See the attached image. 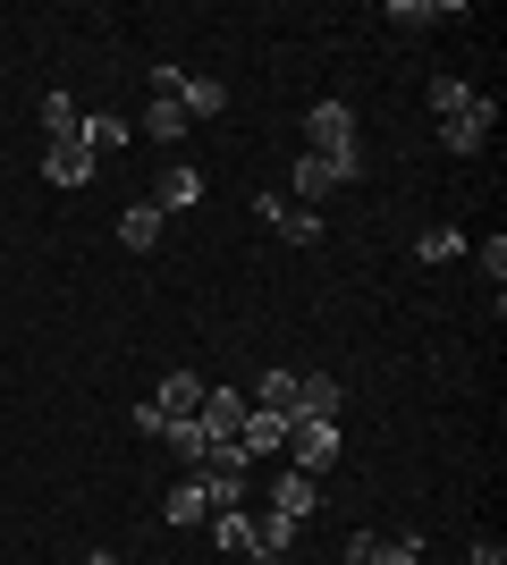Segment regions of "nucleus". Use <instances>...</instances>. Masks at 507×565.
Instances as JSON below:
<instances>
[{"instance_id": "f257e3e1", "label": "nucleus", "mask_w": 507, "mask_h": 565, "mask_svg": "<svg viewBox=\"0 0 507 565\" xmlns=\"http://www.w3.org/2000/svg\"><path fill=\"white\" fill-rule=\"evenodd\" d=\"M363 178V161L347 152V161H321V152H305V161H288V186H296V212H314L321 194H338V186H356Z\"/></svg>"}, {"instance_id": "f03ea898", "label": "nucleus", "mask_w": 507, "mask_h": 565, "mask_svg": "<svg viewBox=\"0 0 507 565\" xmlns=\"http://www.w3.org/2000/svg\"><path fill=\"white\" fill-rule=\"evenodd\" d=\"M194 481H203V498H212V507H237V498H245V481H254V456H245L237 439H220V448L203 456V465H194Z\"/></svg>"}, {"instance_id": "7ed1b4c3", "label": "nucleus", "mask_w": 507, "mask_h": 565, "mask_svg": "<svg viewBox=\"0 0 507 565\" xmlns=\"http://www.w3.org/2000/svg\"><path fill=\"white\" fill-rule=\"evenodd\" d=\"M305 152L347 161V152H356V110H347V102H314V110H305Z\"/></svg>"}, {"instance_id": "20e7f679", "label": "nucleus", "mask_w": 507, "mask_h": 565, "mask_svg": "<svg viewBox=\"0 0 507 565\" xmlns=\"http://www.w3.org/2000/svg\"><path fill=\"white\" fill-rule=\"evenodd\" d=\"M245 414H254V397H245V388H229V380H220V388H203V405H194V423H203V439H237L245 430Z\"/></svg>"}, {"instance_id": "39448f33", "label": "nucleus", "mask_w": 507, "mask_h": 565, "mask_svg": "<svg viewBox=\"0 0 507 565\" xmlns=\"http://www.w3.org/2000/svg\"><path fill=\"white\" fill-rule=\"evenodd\" d=\"M279 456H288L296 472H314V481H321V472L338 465V423H288V448H279Z\"/></svg>"}, {"instance_id": "423d86ee", "label": "nucleus", "mask_w": 507, "mask_h": 565, "mask_svg": "<svg viewBox=\"0 0 507 565\" xmlns=\"http://www.w3.org/2000/svg\"><path fill=\"white\" fill-rule=\"evenodd\" d=\"M490 127H499V102H490V94H474V110L440 127V143H448L457 161H474V152H483V143H490Z\"/></svg>"}, {"instance_id": "0eeeda50", "label": "nucleus", "mask_w": 507, "mask_h": 565, "mask_svg": "<svg viewBox=\"0 0 507 565\" xmlns=\"http://www.w3.org/2000/svg\"><path fill=\"white\" fill-rule=\"evenodd\" d=\"M203 388H212V380L203 372H161V388H152V414H161V423H194V405H203Z\"/></svg>"}, {"instance_id": "6e6552de", "label": "nucleus", "mask_w": 507, "mask_h": 565, "mask_svg": "<svg viewBox=\"0 0 507 565\" xmlns=\"http://www.w3.org/2000/svg\"><path fill=\"white\" fill-rule=\"evenodd\" d=\"M94 169H102V161H94L76 136H51V143H43V178H51V186H85Z\"/></svg>"}, {"instance_id": "1a4fd4ad", "label": "nucleus", "mask_w": 507, "mask_h": 565, "mask_svg": "<svg viewBox=\"0 0 507 565\" xmlns=\"http://www.w3.org/2000/svg\"><path fill=\"white\" fill-rule=\"evenodd\" d=\"M203 515H212V498H203V481L194 472H178L161 498V523H178V532H203Z\"/></svg>"}, {"instance_id": "9d476101", "label": "nucleus", "mask_w": 507, "mask_h": 565, "mask_svg": "<svg viewBox=\"0 0 507 565\" xmlns=\"http://www.w3.org/2000/svg\"><path fill=\"white\" fill-rule=\"evenodd\" d=\"M288 423H338V380L330 372H296V414Z\"/></svg>"}, {"instance_id": "9b49d317", "label": "nucleus", "mask_w": 507, "mask_h": 565, "mask_svg": "<svg viewBox=\"0 0 507 565\" xmlns=\"http://www.w3.org/2000/svg\"><path fill=\"white\" fill-rule=\"evenodd\" d=\"M314 507H321V481H314V472H279V490H271V515H288V523H305V515H314Z\"/></svg>"}, {"instance_id": "f8f14e48", "label": "nucleus", "mask_w": 507, "mask_h": 565, "mask_svg": "<svg viewBox=\"0 0 507 565\" xmlns=\"http://www.w3.org/2000/svg\"><path fill=\"white\" fill-rule=\"evenodd\" d=\"M245 397H254V414H279V423H288V414H296V372H288V363H271Z\"/></svg>"}, {"instance_id": "ddd939ff", "label": "nucleus", "mask_w": 507, "mask_h": 565, "mask_svg": "<svg viewBox=\"0 0 507 565\" xmlns=\"http://www.w3.org/2000/svg\"><path fill=\"white\" fill-rule=\"evenodd\" d=\"M203 532H212L229 557H254V515H245V507H212V515H203Z\"/></svg>"}, {"instance_id": "4468645a", "label": "nucleus", "mask_w": 507, "mask_h": 565, "mask_svg": "<svg viewBox=\"0 0 507 565\" xmlns=\"http://www.w3.org/2000/svg\"><path fill=\"white\" fill-rule=\"evenodd\" d=\"M161 228H169L161 203H127V212H119V245H127V254H152V245H161Z\"/></svg>"}, {"instance_id": "2eb2a0df", "label": "nucleus", "mask_w": 507, "mask_h": 565, "mask_svg": "<svg viewBox=\"0 0 507 565\" xmlns=\"http://www.w3.org/2000/svg\"><path fill=\"white\" fill-rule=\"evenodd\" d=\"M127 136H136V127H127L119 110H85V118H76V143H85V152H119Z\"/></svg>"}, {"instance_id": "dca6fc26", "label": "nucleus", "mask_w": 507, "mask_h": 565, "mask_svg": "<svg viewBox=\"0 0 507 565\" xmlns=\"http://www.w3.org/2000/svg\"><path fill=\"white\" fill-rule=\"evenodd\" d=\"M237 448L254 456V465H263V456H279V448H288V423H279V414H245V430H237Z\"/></svg>"}, {"instance_id": "f3484780", "label": "nucleus", "mask_w": 507, "mask_h": 565, "mask_svg": "<svg viewBox=\"0 0 507 565\" xmlns=\"http://www.w3.org/2000/svg\"><path fill=\"white\" fill-rule=\"evenodd\" d=\"M178 110H187V118H220V110H229V85H220V76H187Z\"/></svg>"}, {"instance_id": "a211bd4d", "label": "nucleus", "mask_w": 507, "mask_h": 565, "mask_svg": "<svg viewBox=\"0 0 507 565\" xmlns=\"http://www.w3.org/2000/svg\"><path fill=\"white\" fill-rule=\"evenodd\" d=\"M161 448H169V456H178V465L194 472V465H203V456H212V439H203V423H161Z\"/></svg>"}, {"instance_id": "6ab92c4d", "label": "nucleus", "mask_w": 507, "mask_h": 565, "mask_svg": "<svg viewBox=\"0 0 507 565\" xmlns=\"http://www.w3.org/2000/svg\"><path fill=\"white\" fill-rule=\"evenodd\" d=\"M194 194H203V178H194L187 161H169V169H161V220H169V212H187Z\"/></svg>"}, {"instance_id": "aec40b11", "label": "nucleus", "mask_w": 507, "mask_h": 565, "mask_svg": "<svg viewBox=\"0 0 507 565\" xmlns=\"http://www.w3.org/2000/svg\"><path fill=\"white\" fill-rule=\"evenodd\" d=\"M423 102H432V118L448 127V118H465V110H474V85H465V76H440V85H432Z\"/></svg>"}, {"instance_id": "412c9836", "label": "nucleus", "mask_w": 507, "mask_h": 565, "mask_svg": "<svg viewBox=\"0 0 507 565\" xmlns=\"http://www.w3.org/2000/svg\"><path fill=\"white\" fill-rule=\"evenodd\" d=\"M187 127H194V118L178 110V102H145V136H152V143H178Z\"/></svg>"}, {"instance_id": "4be33fe9", "label": "nucleus", "mask_w": 507, "mask_h": 565, "mask_svg": "<svg viewBox=\"0 0 507 565\" xmlns=\"http://www.w3.org/2000/svg\"><path fill=\"white\" fill-rule=\"evenodd\" d=\"M465 254V228H423V236H414V262H432V270H440V262H457Z\"/></svg>"}, {"instance_id": "5701e85b", "label": "nucleus", "mask_w": 507, "mask_h": 565, "mask_svg": "<svg viewBox=\"0 0 507 565\" xmlns=\"http://www.w3.org/2000/svg\"><path fill=\"white\" fill-rule=\"evenodd\" d=\"M51 136H76V94H43V143Z\"/></svg>"}, {"instance_id": "b1692460", "label": "nucleus", "mask_w": 507, "mask_h": 565, "mask_svg": "<svg viewBox=\"0 0 507 565\" xmlns=\"http://www.w3.org/2000/svg\"><path fill=\"white\" fill-rule=\"evenodd\" d=\"M279 236H288V245H321L330 220H321V212H288V220H279Z\"/></svg>"}, {"instance_id": "393cba45", "label": "nucleus", "mask_w": 507, "mask_h": 565, "mask_svg": "<svg viewBox=\"0 0 507 565\" xmlns=\"http://www.w3.org/2000/svg\"><path fill=\"white\" fill-rule=\"evenodd\" d=\"M372 565H423V541L414 532H381V557Z\"/></svg>"}, {"instance_id": "a878e982", "label": "nucleus", "mask_w": 507, "mask_h": 565, "mask_svg": "<svg viewBox=\"0 0 507 565\" xmlns=\"http://www.w3.org/2000/svg\"><path fill=\"white\" fill-rule=\"evenodd\" d=\"M483 279H490V296H499V279H507V236L499 228L483 236Z\"/></svg>"}, {"instance_id": "bb28decb", "label": "nucleus", "mask_w": 507, "mask_h": 565, "mask_svg": "<svg viewBox=\"0 0 507 565\" xmlns=\"http://www.w3.org/2000/svg\"><path fill=\"white\" fill-rule=\"evenodd\" d=\"M187 94V68H152V102H178Z\"/></svg>"}, {"instance_id": "cd10ccee", "label": "nucleus", "mask_w": 507, "mask_h": 565, "mask_svg": "<svg viewBox=\"0 0 507 565\" xmlns=\"http://www.w3.org/2000/svg\"><path fill=\"white\" fill-rule=\"evenodd\" d=\"M381 557V532H356V541H347V565H372Z\"/></svg>"}, {"instance_id": "c85d7f7f", "label": "nucleus", "mask_w": 507, "mask_h": 565, "mask_svg": "<svg viewBox=\"0 0 507 565\" xmlns=\"http://www.w3.org/2000/svg\"><path fill=\"white\" fill-rule=\"evenodd\" d=\"M474 565H507V548L499 541H474Z\"/></svg>"}, {"instance_id": "c756f323", "label": "nucleus", "mask_w": 507, "mask_h": 565, "mask_svg": "<svg viewBox=\"0 0 507 565\" xmlns=\"http://www.w3.org/2000/svg\"><path fill=\"white\" fill-rule=\"evenodd\" d=\"M85 565H119V557H85Z\"/></svg>"}, {"instance_id": "7c9ffc66", "label": "nucleus", "mask_w": 507, "mask_h": 565, "mask_svg": "<svg viewBox=\"0 0 507 565\" xmlns=\"http://www.w3.org/2000/svg\"><path fill=\"white\" fill-rule=\"evenodd\" d=\"M423 565H432V557H423Z\"/></svg>"}]
</instances>
